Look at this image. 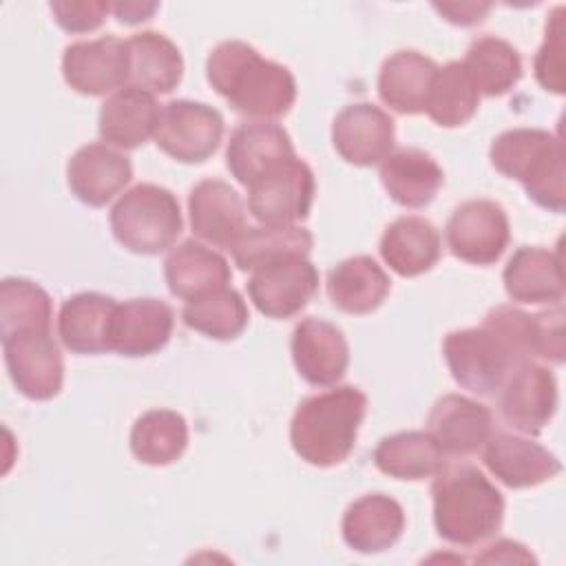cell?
I'll return each instance as SVG.
<instances>
[{"label": "cell", "mask_w": 566, "mask_h": 566, "mask_svg": "<svg viewBox=\"0 0 566 566\" xmlns=\"http://www.w3.org/2000/svg\"><path fill=\"white\" fill-rule=\"evenodd\" d=\"M318 272L305 254H287L252 270L248 294L254 307L270 318L298 314L316 294Z\"/></svg>", "instance_id": "cell-11"}, {"label": "cell", "mask_w": 566, "mask_h": 566, "mask_svg": "<svg viewBox=\"0 0 566 566\" xmlns=\"http://www.w3.org/2000/svg\"><path fill=\"white\" fill-rule=\"evenodd\" d=\"M292 360L303 380L329 387L347 371L349 345L334 323L310 316L292 332Z\"/></svg>", "instance_id": "cell-16"}, {"label": "cell", "mask_w": 566, "mask_h": 566, "mask_svg": "<svg viewBox=\"0 0 566 566\" xmlns=\"http://www.w3.org/2000/svg\"><path fill=\"white\" fill-rule=\"evenodd\" d=\"M184 221L177 197L157 184H137L111 210V230L135 254H159L177 241Z\"/></svg>", "instance_id": "cell-6"}, {"label": "cell", "mask_w": 566, "mask_h": 566, "mask_svg": "<svg viewBox=\"0 0 566 566\" xmlns=\"http://www.w3.org/2000/svg\"><path fill=\"white\" fill-rule=\"evenodd\" d=\"M128 44V84L133 88L170 93L184 75V60L172 40L157 31H142L126 40Z\"/></svg>", "instance_id": "cell-30"}, {"label": "cell", "mask_w": 566, "mask_h": 566, "mask_svg": "<svg viewBox=\"0 0 566 566\" xmlns=\"http://www.w3.org/2000/svg\"><path fill=\"white\" fill-rule=\"evenodd\" d=\"M133 177L130 159L106 144H86L66 164L71 192L86 206H106Z\"/></svg>", "instance_id": "cell-21"}, {"label": "cell", "mask_w": 566, "mask_h": 566, "mask_svg": "<svg viewBox=\"0 0 566 566\" xmlns=\"http://www.w3.org/2000/svg\"><path fill=\"white\" fill-rule=\"evenodd\" d=\"M444 453L429 431L385 436L374 449V464L396 480L436 478L444 469Z\"/></svg>", "instance_id": "cell-32"}, {"label": "cell", "mask_w": 566, "mask_h": 566, "mask_svg": "<svg viewBox=\"0 0 566 566\" xmlns=\"http://www.w3.org/2000/svg\"><path fill=\"white\" fill-rule=\"evenodd\" d=\"M482 449L486 469L509 489L537 486L562 471V462L553 451L524 436L493 431Z\"/></svg>", "instance_id": "cell-15"}, {"label": "cell", "mask_w": 566, "mask_h": 566, "mask_svg": "<svg viewBox=\"0 0 566 566\" xmlns=\"http://www.w3.org/2000/svg\"><path fill=\"white\" fill-rule=\"evenodd\" d=\"M433 9L453 24L473 27L486 18V13L491 11V4L489 2H444V4H433Z\"/></svg>", "instance_id": "cell-42"}, {"label": "cell", "mask_w": 566, "mask_h": 566, "mask_svg": "<svg viewBox=\"0 0 566 566\" xmlns=\"http://www.w3.org/2000/svg\"><path fill=\"white\" fill-rule=\"evenodd\" d=\"M172 307L159 298H130L117 303L111 323V352L122 356H150L159 352L172 334Z\"/></svg>", "instance_id": "cell-18"}, {"label": "cell", "mask_w": 566, "mask_h": 566, "mask_svg": "<svg viewBox=\"0 0 566 566\" xmlns=\"http://www.w3.org/2000/svg\"><path fill=\"white\" fill-rule=\"evenodd\" d=\"M444 237L455 259L491 265L504 254L511 239L506 210L491 199H469L451 212Z\"/></svg>", "instance_id": "cell-9"}, {"label": "cell", "mask_w": 566, "mask_h": 566, "mask_svg": "<svg viewBox=\"0 0 566 566\" xmlns=\"http://www.w3.org/2000/svg\"><path fill=\"white\" fill-rule=\"evenodd\" d=\"M391 281L387 272L365 254L340 261L327 274V296L340 312L369 314L387 298Z\"/></svg>", "instance_id": "cell-31"}, {"label": "cell", "mask_w": 566, "mask_h": 566, "mask_svg": "<svg viewBox=\"0 0 566 566\" xmlns=\"http://www.w3.org/2000/svg\"><path fill=\"white\" fill-rule=\"evenodd\" d=\"M489 157L493 168L520 181L528 199L539 208L564 212V144L557 135L544 128H511L493 139Z\"/></svg>", "instance_id": "cell-5"}, {"label": "cell", "mask_w": 566, "mask_h": 566, "mask_svg": "<svg viewBox=\"0 0 566 566\" xmlns=\"http://www.w3.org/2000/svg\"><path fill=\"white\" fill-rule=\"evenodd\" d=\"M438 66L431 57L413 49L391 53L378 73L380 99L400 115L424 113L431 80Z\"/></svg>", "instance_id": "cell-29"}, {"label": "cell", "mask_w": 566, "mask_h": 566, "mask_svg": "<svg viewBox=\"0 0 566 566\" xmlns=\"http://www.w3.org/2000/svg\"><path fill=\"white\" fill-rule=\"evenodd\" d=\"M164 276L170 294L188 303L228 287L232 272L219 252L195 239H188L172 248L166 256Z\"/></svg>", "instance_id": "cell-23"}, {"label": "cell", "mask_w": 566, "mask_h": 566, "mask_svg": "<svg viewBox=\"0 0 566 566\" xmlns=\"http://www.w3.org/2000/svg\"><path fill=\"white\" fill-rule=\"evenodd\" d=\"M4 363L15 389L31 400H51L64 380V360L51 329H24L2 336Z\"/></svg>", "instance_id": "cell-10"}, {"label": "cell", "mask_w": 566, "mask_h": 566, "mask_svg": "<svg viewBox=\"0 0 566 566\" xmlns=\"http://www.w3.org/2000/svg\"><path fill=\"white\" fill-rule=\"evenodd\" d=\"M478 106L480 93L462 62L438 66L424 104V113L431 117V122L442 128H455L467 124L475 115Z\"/></svg>", "instance_id": "cell-35"}, {"label": "cell", "mask_w": 566, "mask_h": 566, "mask_svg": "<svg viewBox=\"0 0 566 566\" xmlns=\"http://www.w3.org/2000/svg\"><path fill=\"white\" fill-rule=\"evenodd\" d=\"M117 303L99 292H80L66 298L57 316V334L73 354L111 352V323Z\"/></svg>", "instance_id": "cell-26"}, {"label": "cell", "mask_w": 566, "mask_h": 566, "mask_svg": "<svg viewBox=\"0 0 566 566\" xmlns=\"http://www.w3.org/2000/svg\"><path fill=\"white\" fill-rule=\"evenodd\" d=\"M396 126L389 113L369 102L345 106L332 124L336 153L354 166H376L391 153Z\"/></svg>", "instance_id": "cell-14"}, {"label": "cell", "mask_w": 566, "mask_h": 566, "mask_svg": "<svg viewBox=\"0 0 566 566\" xmlns=\"http://www.w3.org/2000/svg\"><path fill=\"white\" fill-rule=\"evenodd\" d=\"M64 82L82 95H106L128 84V44L115 35L80 40L64 49Z\"/></svg>", "instance_id": "cell-13"}, {"label": "cell", "mask_w": 566, "mask_h": 566, "mask_svg": "<svg viewBox=\"0 0 566 566\" xmlns=\"http://www.w3.org/2000/svg\"><path fill=\"white\" fill-rule=\"evenodd\" d=\"M340 531L345 544L356 553H382L400 539L405 511L385 493H367L347 506Z\"/></svg>", "instance_id": "cell-22"}, {"label": "cell", "mask_w": 566, "mask_h": 566, "mask_svg": "<svg viewBox=\"0 0 566 566\" xmlns=\"http://www.w3.org/2000/svg\"><path fill=\"white\" fill-rule=\"evenodd\" d=\"M312 234L301 226H259L245 228L239 241L230 248L232 259L241 270H254L268 261L305 254L312 250Z\"/></svg>", "instance_id": "cell-37"}, {"label": "cell", "mask_w": 566, "mask_h": 566, "mask_svg": "<svg viewBox=\"0 0 566 566\" xmlns=\"http://www.w3.org/2000/svg\"><path fill=\"white\" fill-rule=\"evenodd\" d=\"M188 447L186 418L172 409H150L130 429L133 455L150 467L172 464Z\"/></svg>", "instance_id": "cell-34"}, {"label": "cell", "mask_w": 566, "mask_h": 566, "mask_svg": "<svg viewBox=\"0 0 566 566\" xmlns=\"http://www.w3.org/2000/svg\"><path fill=\"white\" fill-rule=\"evenodd\" d=\"M462 66L478 93L486 97L509 93L522 77V57L517 49L495 35L475 38L467 49Z\"/></svg>", "instance_id": "cell-33"}, {"label": "cell", "mask_w": 566, "mask_h": 566, "mask_svg": "<svg viewBox=\"0 0 566 566\" xmlns=\"http://www.w3.org/2000/svg\"><path fill=\"white\" fill-rule=\"evenodd\" d=\"M188 214L192 232L217 248L230 250L248 228L239 192L221 179H203L190 190Z\"/></svg>", "instance_id": "cell-17"}, {"label": "cell", "mask_w": 566, "mask_h": 566, "mask_svg": "<svg viewBox=\"0 0 566 566\" xmlns=\"http://www.w3.org/2000/svg\"><path fill=\"white\" fill-rule=\"evenodd\" d=\"M442 354L460 387L495 396L509 374L535 356V318L513 305H497L480 327L449 332Z\"/></svg>", "instance_id": "cell-1"}, {"label": "cell", "mask_w": 566, "mask_h": 566, "mask_svg": "<svg viewBox=\"0 0 566 566\" xmlns=\"http://www.w3.org/2000/svg\"><path fill=\"white\" fill-rule=\"evenodd\" d=\"M157 7V2H115L111 4V11L122 24H137L150 20Z\"/></svg>", "instance_id": "cell-44"}, {"label": "cell", "mask_w": 566, "mask_h": 566, "mask_svg": "<svg viewBox=\"0 0 566 566\" xmlns=\"http://www.w3.org/2000/svg\"><path fill=\"white\" fill-rule=\"evenodd\" d=\"M206 77L237 113L261 122L285 115L296 99L290 69L261 57L243 40L219 42L208 55Z\"/></svg>", "instance_id": "cell-2"}, {"label": "cell", "mask_w": 566, "mask_h": 566, "mask_svg": "<svg viewBox=\"0 0 566 566\" xmlns=\"http://www.w3.org/2000/svg\"><path fill=\"white\" fill-rule=\"evenodd\" d=\"M159 104L155 95L124 86L104 99L97 128L106 144L117 148H137L155 137L159 124Z\"/></svg>", "instance_id": "cell-25"}, {"label": "cell", "mask_w": 566, "mask_h": 566, "mask_svg": "<svg viewBox=\"0 0 566 566\" xmlns=\"http://www.w3.org/2000/svg\"><path fill=\"white\" fill-rule=\"evenodd\" d=\"M429 433L444 455H471L484 447L493 433L489 407L460 394H447L436 400L429 413Z\"/></svg>", "instance_id": "cell-19"}, {"label": "cell", "mask_w": 566, "mask_h": 566, "mask_svg": "<svg viewBox=\"0 0 566 566\" xmlns=\"http://www.w3.org/2000/svg\"><path fill=\"white\" fill-rule=\"evenodd\" d=\"M184 323L214 340H232L248 327V305L237 290L221 287L201 298L188 301L181 310Z\"/></svg>", "instance_id": "cell-36"}, {"label": "cell", "mask_w": 566, "mask_h": 566, "mask_svg": "<svg viewBox=\"0 0 566 566\" xmlns=\"http://www.w3.org/2000/svg\"><path fill=\"white\" fill-rule=\"evenodd\" d=\"M442 252L440 232L418 214H405L391 221L380 239L382 261L400 276H418L429 272Z\"/></svg>", "instance_id": "cell-28"}, {"label": "cell", "mask_w": 566, "mask_h": 566, "mask_svg": "<svg viewBox=\"0 0 566 566\" xmlns=\"http://www.w3.org/2000/svg\"><path fill=\"white\" fill-rule=\"evenodd\" d=\"M367 396L352 385L305 398L290 422V442L301 460L314 467H336L354 449Z\"/></svg>", "instance_id": "cell-4"}, {"label": "cell", "mask_w": 566, "mask_h": 566, "mask_svg": "<svg viewBox=\"0 0 566 566\" xmlns=\"http://www.w3.org/2000/svg\"><path fill=\"white\" fill-rule=\"evenodd\" d=\"M533 316H535V358L559 365L566 354L564 307L557 303L553 310L537 312Z\"/></svg>", "instance_id": "cell-41"}, {"label": "cell", "mask_w": 566, "mask_h": 566, "mask_svg": "<svg viewBox=\"0 0 566 566\" xmlns=\"http://www.w3.org/2000/svg\"><path fill=\"white\" fill-rule=\"evenodd\" d=\"M49 7L55 22L69 33H88L99 29L111 11V4L99 0H57Z\"/></svg>", "instance_id": "cell-40"}, {"label": "cell", "mask_w": 566, "mask_h": 566, "mask_svg": "<svg viewBox=\"0 0 566 566\" xmlns=\"http://www.w3.org/2000/svg\"><path fill=\"white\" fill-rule=\"evenodd\" d=\"M51 296L33 281L9 276L0 283V336L24 329H51Z\"/></svg>", "instance_id": "cell-38"}, {"label": "cell", "mask_w": 566, "mask_h": 566, "mask_svg": "<svg viewBox=\"0 0 566 566\" xmlns=\"http://www.w3.org/2000/svg\"><path fill=\"white\" fill-rule=\"evenodd\" d=\"M497 407L513 429L537 436L557 409V382L553 371L533 360L520 363L500 387Z\"/></svg>", "instance_id": "cell-12"}, {"label": "cell", "mask_w": 566, "mask_h": 566, "mask_svg": "<svg viewBox=\"0 0 566 566\" xmlns=\"http://www.w3.org/2000/svg\"><path fill=\"white\" fill-rule=\"evenodd\" d=\"M290 157H294V146L287 130L274 122L261 119L239 124L226 148L228 170L245 188Z\"/></svg>", "instance_id": "cell-20"}, {"label": "cell", "mask_w": 566, "mask_h": 566, "mask_svg": "<svg viewBox=\"0 0 566 566\" xmlns=\"http://www.w3.org/2000/svg\"><path fill=\"white\" fill-rule=\"evenodd\" d=\"M509 298L517 303H559L564 298V272L557 252L539 245H522L502 272Z\"/></svg>", "instance_id": "cell-24"}, {"label": "cell", "mask_w": 566, "mask_h": 566, "mask_svg": "<svg viewBox=\"0 0 566 566\" xmlns=\"http://www.w3.org/2000/svg\"><path fill=\"white\" fill-rule=\"evenodd\" d=\"M221 135L223 117L217 108L192 99H170L161 106L155 142L177 161L201 164L219 148Z\"/></svg>", "instance_id": "cell-8"}, {"label": "cell", "mask_w": 566, "mask_h": 566, "mask_svg": "<svg viewBox=\"0 0 566 566\" xmlns=\"http://www.w3.org/2000/svg\"><path fill=\"white\" fill-rule=\"evenodd\" d=\"M564 7H555L548 22L544 42L535 55V77L544 91L562 95L564 84Z\"/></svg>", "instance_id": "cell-39"}, {"label": "cell", "mask_w": 566, "mask_h": 566, "mask_svg": "<svg viewBox=\"0 0 566 566\" xmlns=\"http://www.w3.org/2000/svg\"><path fill=\"white\" fill-rule=\"evenodd\" d=\"M314 172L296 155L248 186V210L261 226H296L314 201Z\"/></svg>", "instance_id": "cell-7"}, {"label": "cell", "mask_w": 566, "mask_h": 566, "mask_svg": "<svg viewBox=\"0 0 566 566\" xmlns=\"http://www.w3.org/2000/svg\"><path fill=\"white\" fill-rule=\"evenodd\" d=\"M433 524L442 539L475 546L493 537L504 520V497L495 484L471 464L444 467L433 484Z\"/></svg>", "instance_id": "cell-3"}, {"label": "cell", "mask_w": 566, "mask_h": 566, "mask_svg": "<svg viewBox=\"0 0 566 566\" xmlns=\"http://www.w3.org/2000/svg\"><path fill=\"white\" fill-rule=\"evenodd\" d=\"M475 562H480V564H517V562H535V557L526 551L524 544H517L513 539H497L495 544H489L480 555H475Z\"/></svg>", "instance_id": "cell-43"}, {"label": "cell", "mask_w": 566, "mask_h": 566, "mask_svg": "<svg viewBox=\"0 0 566 566\" xmlns=\"http://www.w3.org/2000/svg\"><path fill=\"white\" fill-rule=\"evenodd\" d=\"M380 184L405 208H424L444 184L440 164L420 148H398L380 164Z\"/></svg>", "instance_id": "cell-27"}]
</instances>
